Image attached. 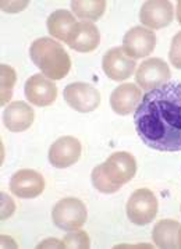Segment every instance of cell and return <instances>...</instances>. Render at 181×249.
Returning a JSON list of instances; mask_svg holds the SVG:
<instances>
[{
	"instance_id": "4fadbf2b",
	"label": "cell",
	"mask_w": 181,
	"mask_h": 249,
	"mask_svg": "<svg viewBox=\"0 0 181 249\" xmlns=\"http://www.w3.org/2000/svg\"><path fill=\"white\" fill-rule=\"evenodd\" d=\"M101 42V34L92 22L88 21H81L77 22L72 30L70 31L66 43L71 49L81 52V53H88L95 50L99 46Z\"/></svg>"
},
{
	"instance_id": "603a6c76",
	"label": "cell",
	"mask_w": 181,
	"mask_h": 249,
	"mask_svg": "<svg viewBox=\"0 0 181 249\" xmlns=\"http://www.w3.org/2000/svg\"><path fill=\"white\" fill-rule=\"evenodd\" d=\"M169 57H170L171 64L176 69L181 70V32H177L176 36L171 40V48L169 52Z\"/></svg>"
},
{
	"instance_id": "3957f363",
	"label": "cell",
	"mask_w": 181,
	"mask_h": 249,
	"mask_svg": "<svg viewBox=\"0 0 181 249\" xmlns=\"http://www.w3.org/2000/svg\"><path fill=\"white\" fill-rule=\"evenodd\" d=\"M53 223L64 231L80 230L87 221V208L77 198H64L52 210Z\"/></svg>"
},
{
	"instance_id": "6da1fadb",
	"label": "cell",
	"mask_w": 181,
	"mask_h": 249,
	"mask_svg": "<svg viewBox=\"0 0 181 249\" xmlns=\"http://www.w3.org/2000/svg\"><path fill=\"white\" fill-rule=\"evenodd\" d=\"M142 142L161 152H181V82H167L144 95L134 114Z\"/></svg>"
},
{
	"instance_id": "5b68a950",
	"label": "cell",
	"mask_w": 181,
	"mask_h": 249,
	"mask_svg": "<svg viewBox=\"0 0 181 249\" xmlns=\"http://www.w3.org/2000/svg\"><path fill=\"white\" fill-rule=\"evenodd\" d=\"M170 78L171 72L167 63L159 57H152L142 61L135 74L137 84L146 92L167 84Z\"/></svg>"
},
{
	"instance_id": "8992f818",
	"label": "cell",
	"mask_w": 181,
	"mask_h": 249,
	"mask_svg": "<svg viewBox=\"0 0 181 249\" xmlns=\"http://www.w3.org/2000/svg\"><path fill=\"white\" fill-rule=\"evenodd\" d=\"M103 173L117 187H123L134 178L137 173L135 158L128 152H116L109 156V159L101 164Z\"/></svg>"
},
{
	"instance_id": "ba28073f",
	"label": "cell",
	"mask_w": 181,
	"mask_h": 249,
	"mask_svg": "<svg viewBox=\"0 0 181 249\" xmlns=\"http://www.w3.org/2000/svg\"><path fill=\"white\" fill-rule=\"evenodd\" d=\"M156 45V35L149 28L134 27L123 38V50L131 59H142L151 54Z\"/></svg>"
},
{
	"instance_id": "9a60e30c",
	"label": "cell",
	"mask_w": 181,
	"mask_h": 249,
	"mask_svg": "<svg viewBox=\"0 0 181 249\" xmlns=\"http://www.w3.org/2000/svg\"><path fill=\"white\" fill-rule=\"evenodd\" d=\"M141 98V89L135 84H121L111 93L110 106L114 113L127 116L138 107Z\"/></svg>"
},
{
	"instance_id": "ac0fdd59",
	"label": "cell",
	"mask_w": 181,
	"mask_h": 249,
	"mask_svg": "<svg viewBox=\"0 0 181 249\" xmlns=\"http://www.w3.org/2000/svg\"><path fill=\"white\" fill-rule=\"evenodd\" d=\"M75 18L69 10H56L48 18V30L53 38L66 42L67 36L75 25Z\"/></svg>"
},
{
	"instance_id": "cb8c5ba5",
	"label": "cell",
	"mask_w": 181,
	"mask_h": 249,
	"mask_svg": "<svg viewBox=\"0 0 181 249\" xmlns=\"http://www.w3.org/2000/svg\"><path fill=\"white\" fill-rule=\"evenodd\" d=\"M14 209H16V206H14L13 200L6 194H1V220L10 217Z\"/></svg>"
},
{
	"instance_id": "8fae6325",
	"label": "cell",
	"mask_w": 181,
	"mask_h": 249,
	"mask_svg": "<svg viewBox=\"0 0 181 249\" xmlns=\"http://www.w3.org/2000/svg\"><path fill=\"white\" fill-rule=\"evenodd\" d=\"M135 60L124 53L123 48H111L102 61L105 74L113 81H126L135 70Z\"/></svg>"
},
{
	"instance_id": "4316f807",
	"label": "cell",
	"mask_w": 181,
	"mask_h": 249,
	"mask_svg": "<svg viewBox=\"0 0 181 249\" xmlns=\"http://www.w3.org/2000/svg\"><path fill=\"white\" fill-rule=\"evenodd\" d=\"M179 247L181 248V227L180 230H179Z\"/></svg>"
},
{
	"instance_id": "44dd1931",
	"label": "cell",
	"mask_w": 181,
	"mask_h": 249,
	"mask_svg": "<svg viewBox=\"0 0 181 249\" xmlns=\"http://www.w3.org/2000/svg\"><path fill=\"white\" fill-rule=\"evenodd\" d=\"M90 178H92L93 187L99 192H102V194H114V192H117V191L120 190V187L113 184L110 179L106 177V174L103 173V169H102L101 164L93 169Z\"/></svg>"
},
{
	"instance_id": "52a82bcc",
	"label": "cell",
	"mask_w": 181,
	"mask_h": 249,
	"mask_svg": "<svg viewBox=\"0 0 181 249\" xmlns=\"http://www.w3.org/2000/svg\"><path fill=\"white\" fill-rule=\"evenodd\" d=\"M64 99L74 110L80 113H90L99 106L101 93L87 82H74L66 87Z\"/></svg>"
},
{
	"instance_id": "30bf717a",
	"label": "cell",
	"mask_w": 181,
	"mask_h": 249,
	"mask_svg": "<svg viewBox=\"0 0 181 249\" xmlns=\"http://www.w3.org/2000/svg\"><path fill=\"white\" fill-rule=\"evenodd\" d=\"M82 146L74 137H61L53 142L49 149V161L57 169H67L81 158Z\"/></svg>"
},
{
	"instance_id": "9c48e42d",
	"label": "cell",
	"mask_w": 181,
	"mask_h": 249,
	"mask_svg": "<svg viewBox=\"0 0 181 249\" xmlns=\"http://www.w3.org/2000/svg\"><path fill=\"white\" fill-rule=\"evenodd\" d=\"M11 192L22 199L39 196L45 190V179L38 171L30 169L18 170L10 179Z\"/></svg>"
},
{
	"instance_id": "7a4b0ae2",
	"label": "cell",
	"mask_w": 181,
	"mask_h": 249,
	"mask_svg": "<svg viewBox=\"0 0 181 249\" xmlns=\"http://www.w3.org/2000/svg\"><path fill=\"white\" fill-rule=\"evenodd\" d=\"M30 56L34 64L49 80H61L70 72L71 60L69 53L59 42L52 38L34 40L30 48Z\"/></svg>"
},
{
	"instance_id": "e0dca14e",
	"label": "cell",
	"mask_w": 181,
	"mask_h": 249,
	"mask_svg": "<svg viewBox=\"0 0 181 249\" xmlns=\"http://www.w3.org/2000/svg\"><path fill=\"white\" fill-rule=\"evenodd\" d=\"M179 230L180 223L176 220H161L152 231L153 242L159 248H177L179 247Z\"/></svg>"
},
{
	"instance_id": "7402d4cb",
	"label": "cell",
	"mask_w": 181,
	"mask_h": 249,
	"mask_svg": "<svg viewBox=\"0 0 181 249\" xmlns=\"http://www.w3.org/2000/svg\"><path fill=\"white\" fill-rule=\"evenodd\" d=\"M66 248H90V241L88 234L85 231L81 230H74L70 231V234H67L64 239H63Z\"/></svg>"
},
{
	"instance_id": "ffe728a7",
	"label": "cell",
	"mask_w": 181,
	"mask_h": 249,
	"mask_svg": "<svg viewBox=\"0 0 181 249\" xmlns=\"http://www.w3.org/2000/svg\"><path fill=\"white\" fill-rule=\"evenodd\" d=\"M0 74H1V98H0V103L3 106L10 100L13 87L16 85L17 75H16V71L7 64L0 66Z\"/></svg>"
},
{
	"instance_id": "2e32d148",
	"label": "cell",
	"mask_w": 181,
	"mask_h": 249,
	"mask_svg": "<svg viewBox=\"0 0 181 249\" xmlns=\"http://www.w3.org/2000/svg\"><path fill=\"white\" fill-rule=\"evenodd\" d=\"M35 119V113L25 102H13L7 106L3 114V121L7 130L13 132H22L28 130Z\"/></svg>"
},
{
	"instance_id": "5bb4252c",
	"label": "cell",
	"mask_w": 181,
	"mask_h": 249,
	"mask_svg": "<svg viewBox=\"0 0 181 249\" xmlns=\"http://www.w3.org/2000/svg\"><path fill=\"white\" fill-rule=\"evenodd\" d=\"M140 20L148 28H164L173 20V4L167 0L145 1L140 11Z\"/></svg>"
},
{
	"instance_id": "7c38bea8",
	"label": "cell",
	"mask_w": 181,
	"mask_h": 249,
	"mask_svg": "<svg viewBox=\"0 0 181 249\" xmlns=\"http://www.w3.org/2000/svg\"><path fill=\"white\" fill-rule=\"evenodd\" d=\"M25 96L35 106H49L57 98V88L43 74H35L25 82Z\"/></svg>"
},
{
	"instance_id": "d4e9b609",
	"label": "cell",
	"mask_w": 181,
	"mask_h": 249,
	"mask_svg": "<svg viewBox=\"0 0 181 249\" xmlns=\"http://www.w3.org/2000/svg\"><path fill=\"white\" fill-rule=\"evenodd\" d=\"M45 247H48V248H66V245H64V242L63 241H57V239H48V241H43V242H40L39 247L38 248H45Z\"/></svg>"
},
{
	"instance_id": "d6986e66",
	"label": "cell",
	"mask_w": 181,
	"mask_h": 249,
	"mask_svg": "<svg viewBox=\"0 0 181 249\" xmlns=\"http://www.w3.org/2000/svg\"><path fill=\"white\" fill-rule=\"evenodd\" d=\"M71 9L81 20L96 21L101 18L106 10V1L105 0H95V1L74 0L71 1Z\"/></svg>"
},
{
	"instance_id": "484cf974",
	"label": "cell",
	"mask_w": 181,
	"mask_h": 249,
	"mask_svg": "<svg viewBox=\"0 0 181 249\" xmlns=\"http://www.w3.org/2000/svg\"><path fill=\"white\" fill-rule=\"evenodd\" d=\"M177 20L181 24V0L177 3Z\"/></svg>"
},
{
	"instance_id": "277c9868",
	"label": "cell",
	"mask_w": 181,
	"mask_h": 249,
	"mask_svg": "<svg viewBox=\"0 0 181 249\" xmlns=\"http://www.w3.org/2000/svg\"><path fill=\"white\" fill-rule=\"evenodd\" d=\"M158 214V199L151 190L141 188L132 192L127 202V216L137 226H146Z\"/></svg>"
}]
</instances>
